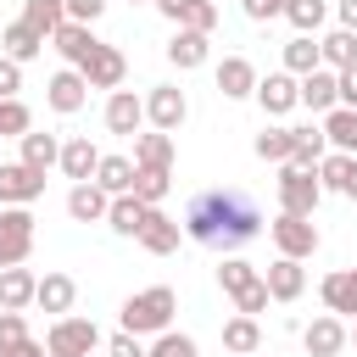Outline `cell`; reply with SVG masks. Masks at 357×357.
I'll return each instance as SVG.
<instances>
[{"instance_id": "cell-1", "label": "cell", "mask_w": 357, "mask_h": 357, "mask_svg": "<svg viewBox=\"0 0 357 357\" xmlns=\"http://www.w3.org/2000/svg\"><path fill=\"white\" fill-rule=\"evenodd\" d=\"M257 229H262V212L245 190H201L184 212V234L195 245H212V251H234Z\"/></svg>"}, {"instance_id": "cell-2", "label": "cell", "mask_w": 357, "mask_h": 357, "mask_svg": "<svg viewBox=\"0 0 357 357\" xmlns=\"http://www.w3.org/2000/svg\"><path fill=\"white\" fill-rule=\"evenodd\" d=\"M173 312H178L173 284H151V290H134L123 301V329L128 335H162V329H173Z\"/></svg>"}, {"instance_id": "cell-3", "label": "cell", "mask_w": 357, "mask_h": 357, "mask_svg": "<svg viewBox=\"0 0 357 357\" xmlns=\"http://www.w3.org/2000/svg\"><path fill=\"white\" fill-rule=\"evenodd\" d=\"M318 201H324V178H318V167L307 173V167L279 162V212L312 218V212H318Z\"/></svg>"}, {"instance_id": "cell-4", "label": "cell", "mask_w": 357, "mask_h": 357, "mask_svg": "<svg viewBox=\"0 0 357 357\" xmlns=\"http://www.w3.org/2000/svg\"><path fill=\"white\" fill-rule=\"evenodd\" d=\"M33 212L28 206H0V268H17V262H28V251H33Z\"/></svg>"}, {"instance_id": "cell-5", "label": "cell", "mask_w": 357, "mask_h": 357, "mask_svg": "<svg viewBox=\"0 0 357 357\" xmlns=\"http://www.w3.org/2000/svg\"><path fill=\"white\" fill-rule=\"evenodd\" d=\"M268 234H273V245H279V257H296V262H307V257L318 251V223H312V218H296V212H279V218L268 223Z\"/></svg>"}, {"instance_id": "cell-6", "label": "cell", "mask_w": 357, "mask_h": 357, "mask_svg": "<svg viewBox=\"0 0 357 357\" xmlns=\"http://www.w3.org/2000/svg\"><path fill=\"white\" fill-rule=\"evenodd\" d=\"M45 346H50V357H89L95 346H100V329L89 324V318H56L50 324V335H45Z\"/></svg>"}, {"instance_id": "cell-7", "label": "cell", "mask_w": 357, "mask_h": 357, "mask_svg": "<svg viewBox=\"0 0 357 357\" xmlns=\"http://www.w3.org/2000/svg\"><path fill=\"white\" fill-rule=\"evenodd\" d=\"M45 195V173L28 162H0V206H33Z\"/></svg>"}, {"instance_id": "cell-8", "label": "cell", "mask_w": 357, "mask_h": 357, "mask_svg": "<svg viewBox=\"0 0 357 357\" xmlns=\"http://www.w3.org/2000/svg\"><path fill=\"white\" fill-rule=\"evenodd\" d=\"M184 117H190V100H184V89H178V84H156V89L145 95V123H151V128L173 134Z\"/></svg>"}, {"instance_id": "cell-9", "label": "cell", "mask_w": 357, "mask_h": 357, "mask_svg": "<svg viewBox=\"0 0 357 357\" xmlns=\"http://www.w3.org/2000/svg\"><path fill=\"white\" fill-rule=\"evenodd\" d=\"M45 100H50V112H61V117H73L84 100H89V78L78 73V67H61L50 84H45Z\"/></svg>"}, {"instance_id": "cell-10", "label": "cell", "mask_w": 357, "mask_h": 357, "mask_svg": "<svg viewBox=\"0 0 357 357\" xmlns=\"http://www.w3.org/2000/svg\"><path fill=\"white\" fill-rule=\"evenodd\" d=\"M257 100H262L268 117H284L290 106H301V78L296 73H268V78H257Z\"/></svg>"}, {"instance_id": "cell-11", "label": "cell", "mask_w": 357, "mask_h": 357, "mask_svg": "<svg viewBox=\"0 0 357 357\" xmlns=\"http://www.w3.org/2000/svg\"><path fill=\"white\" fill-rule=\"evenodd\" d=\"M84 78H89V89H123V78H128V61H123V50L117 45H100L84 67H78Z\"/></svg>"}, {"instance_id": "cell-12", "label": "cell", "mask_w": 357, "mask_h": 357, "mask_svg": "<svg viewBox=\"0 0 357 357\" xmlns=\"http://www.w3.org/2000/svg\"><path fill=\"white\" fill-rule=\"evenodd\" d=\"M106 212H112V195H106L95 178H84V184L67 190V218H73V223H106Z\"/></svg>"}, {"instance_id": "cell-13", "label": "cell", "mask_w": 357, "mask_h": 357, "mask_svg": "<svg viewBox=\"0 0 357 357\" xmlns=\"http://www.w3.org/2000/svg\"><path fill=\"white\" fill-rule=\"evenodd\" d=\"M318 296H324V307H329L335 318H357V268H335V273H324Z\"/></svg>"}, {"instance_id": "cell-14", "label": "cell", "mask_w": 357, "mask_h": 357, "mask_svg": "<svg viewBox=\"0 0 357 357\" xmlns=\"http://www.w3.org/2000/svg\"><path fill=\"white\" fill-rule=\"evenodd\" d=\"M50 45L61 50V61H67V67H84V61L100 50V39L89 33V22H61V28L50 33Z\"/></svg>"}, {"instance_id": "cell-15", "label": "cell", "mask_w": 357, "mask_h": 357, "mask_svg": "<svg viewBox=\"0 0 357 357\" xmlns=\"http://www.w3.org/2000/svg\"><path fill=\"white\" fill-rule=\"evenodd\" d=\"M301 106H312V112H335V106H340V73H335V67H312V73H301Z\"/></svg>"}, {"instance_id": "cell-16", "label": "cell", "mask_w": 357, "mask_h": 357, "mask_svg": "<svg viewBox=\"0 0 357 357\" xmlns=\"http://www.w3.org/2000/svg\"><path fill=\"white\" fill-rule=\"evenodd\" d=\"M346 340H351V335H346V324H340L335 312H324V318H312V324L301 329V346H307V357H335Z\"/></svg>"}, {"instance_id": "cell-17", "label": "cell", "mask_w": 357, "mask_h": 357, "mask_svg": "<svg viewBox=\"0 0 357 357\" xmlns=\"http://www.w3.org/2000/svg\"><path fill=\"white\" fill-rule=\"evenodd\" d=\"M218 95H223V100L257 95V67H251L245 56H223V61H218Z\"/></svg>"}, {"instance_id": "cell-18", "label": "cell", "mask_w": 357, "mask_h": 357, "mask_svg": "<svg viewBox=\"0 0 357 357\" xmlns=\"http://www.w3.org/2000/svg\"><path fill=\"white\" fill-rule=\"evenodd\" d=\"M139 123H145V100L134 95V89H112V100H106V128L112 134H139Z\"/></svg>"}, {"instance_id": "cell-19", "label": "cell", "mask_w": 357, "mask_h": 357, "mask_svg": "<svg viewBox=\"0 0 357 357\" xmlns=\"http://www.w3.org/2000/svg\"><path fill=\"white\" fill-rule=\"evenodd\" d=\"M178 234H184V223H173L162 206H151V218H145V229H139V245H145L151 257H173V251H178Z\"/></svg>"}, {"instance_id": "cell-20", "label": "cell", "mask_w": 357, "mask_h": 357, "mask_svg": "<svg viewBox=\"0 0 357 357\" xmlns=\"http://www.w3.org/2000/svg\"><path fill=\"white\" fill-rule=\"evenodd\" d=\"M262 279H268V296H273V301H296V296L307 290V268H301L296 257H273Z\"/></svg>"}, {"instance_id": "cell-21", "label": "cell", "mask_w": 357, "mask_h": 357, "mask_svg": "<svg viewBox=\"0 0 357 357\" xmlns=\"http://www.w3.org/2000/svg\"><path fill=\"white\" fill-rule=\"evenodd\" d=\"M145 218H151V206L128 190V195H112V212H106V223H112V234H123V240H139V229H145Z\"/></svg>"}, {"instance_id": "cell-22", "label": "cell", "mask_w": 357, "mask_h": 357, "mask_svg": "<svg viewBox=\"0 0 357 357\" xmlns=\"http://www.w3.org/2000/svg\"><path fill=\"white\" fill-rule=\"evenodd\" d=\"M95 167H100V151L89 145V134H73V139L61 145V173H67L73 184H84V178H95Z\"/></svg>"}, {"instance_id": "cell-23", "label": "cell", "mask_w": 357, "mask_h": 357, "mask_svg": "<svg viewBox=\"0 0 357 357\" xmlns=\"http://www.w3.org/2000/svg\"><path fill=\"white\" fill-rule=\"evenodd\" d=\"M73 301H78V284H73V273H45V279H39V296H33V307H45V312L67 318V312H73Z\"/></svg>"}, {"instance_id": "cell-24", "label": "cell", "mask_w": 357, "mask_h": 357, "mask_svg": "<svg viewBox=\"0 0 357 357\" xmlns=\"http://www.w3.org/2000/svg\"><path fill=\"white\" fill-rule=\"evenodd\" d=\"M33 296H39V279L17 262V268H0V307H11V312H22V307H33Z\"/></svg>"}, {"instance_id": "cell-25", "label": "cell", "mask_w": 357, "mask_h": 357, "mask_svg": "<svg viewBox=\"0 0 357 357\" xmlns=\"http://www.w3.org/2000/svg\"><path fill=\"white\" fill-rule=\"evenodd\" d=\"M206 45H212V33H195V28H178V33L167 39V61H173L178 73H190V67H201V61H206Z\"/></svg>"}, {"instance_id": "cell-26", "label": "cell", "mask_w": 357, "mask_h": 357, "mask_svg": "<svg viewBox=\"0 0 357 357\" xmlns=\"http://www.w3.org/2000/svg\"><path fill=\"white\" fill-rule=\"evenodd\" d=\"M0 50H6L11 61H33V56L45 50V33H33V28L17 17V22H6V28H0Z\"/></svg>"}, {"instance_id": "cell-27", "label": "cell", "mask_w": 357, "mask_h": 357, "mask_svg": "<svg viewBox=\"0 0 357 357\" xmlns=\"http://www.w3.org/2000/svg\"><path fill=\"white\" fill-rule=\"evenodd\" d=\"M134 167H173V134H134Z\"/></svg>"}, {"instance_id": "cell-28", "label": "cell", "mask_w": 357, "mask_h": 357, "mask_svg": "<svg viewBox=\"0 0 357 357\" xmlns=\"http://www.w3.org/2000/svg\"><path fill=\"white\" fill-rule=\"evenodd\" d=\"M134 156H100V167H95V184L106 190V195H128L134 190Z\"/></svg>"}, {"instance_id": "cell-29", "label": "cell", "mask_w": 357, "mask_h": 357, "mask_svg": "<svg viewBox=\"0 0 357 357\" xmlns=\"http://www.w3.org/2000/svg\"><path fill=\"white\" fill-rule=\"evenodd\" d=\"M262 346V329H257V318L251 312H234L229 324H223V351H234V357H251Z\"/></svg>"}, {"instance_id": "cell-30", "label": "cell", "mask_w": 357, "mask_h": 357, "mask_svg": "<svg viewBox=\"0 0 357 357\" xmlns=\"http://www.w3.org/2000/svg\"><path fill=\"white\" fill-rule=\"evenodd\" d=\"M324 134H329L335 151L357 156V106H335V112H324Z\"/></svg>"}, {"instance_id": "cell-31", "label": "cell", "mask_w": 357, "mask_h": 357, "mask_svg": "<svg viewBox=\"0 0 357 357\" xmlns=\"http://www.w3.org/2000/svg\"><path fill=\"white\" fill-rule=\"evenodd\" d=\"M22 162H28L33 173H50V167L61 162V139H56V134H33V128H28V134H22Z\"/></svg>"}, {"instance_id": "cell-32", "label": "cell", "mask_w": 357, "mask_h": 357, "mask_svg": "<svg viewBox=\"0 0 357 357\" xmlns=\"http://www.w3.org/2000/svg\"><path fill=\"white\" fill-rule=\"evenodd\" d=\"M22 22L33 28V33H56L61 22H67V0H22Z\"/></svg>"}, {"instance_id": "cell-33", "label": "cell", "mask_w": 357, "mask_h": 357, "mask_svg": "<svg viewBox=\"0 0 357 357\" xmlns=\"http://www.w3.org/2000/svg\"><path fill=\"white\" fill-rule=\"evenodd\" d=\"M318 56H324V67H335V73L351 67V61H357V33H351V28L324 33V39H318Z\"/></svg>"}, {"instance_id": "cell-34", "label": "cell", "mask_w": 357, "mask_h": 357, "mask_svg": "<svg viewBox=\"0 0 357 357\" xmlns=\"http://www.w3.org/2000/svg\"><path fill=\"white\" fill-rule=\"evenodd\" d=\"M324 145H329V134H324V128H312V123H307V128H296V151H290V167H307V173H312V167L324 162Z\"/></svg>"}, {"instance_id": "cell-35", "label": "cell", "mask_w": 357, "mask_h": 357, "mask_svg": "<svg viewBox=\"0 0 357 357\" xmlns=\"http://www.w3.org/2000/svg\"><path fill=\"white\" fill-rule=\"evenodd\" d=\"M218 284H223V290H229V296L240 301V296H245L251 284H262V273H257L251 262H240V257H223V262H218Z\"/></svg>"}, {"instance_id": "cell-36", "label": "cell", "mask_w": 357, "mask_h": 357, "mask_svg": "<svg viewBox=\"0 0 357 357\" xmlns=\"http://www.w3.org/2000/svg\"><path fill=\"white\" fill-rule=\"evenodd\" d=\"M312 67H324V56H318V39L312 33H296L290 45H284V73H312Z\"/></svg>"}, {"instance_id": "cell-37", "label": "cell", "mask_w": 357, "mask_h": 357, "mask_svg": "<svg viewBox=\"0 0 357 357\" xmlns=\"http://www.w3.org/2000/svg\"><path fill=\"white\" fill-rule=\"evenodd\" d=\"M167 190H173V167H139V173H134V195H139L145 206H162Z\"/></svg>"}, {"instance_id": "cell-38", "label": "cell", "mask_w": 357, "mask_h": 357, "mask_svg": "<svg viewBox=\"0 0 357 357\" xmlns=\"http://www.w3.org/2000/svg\"><path fill=\"white\" fill-rule=\"evenodd\" d=\"M251 151H257L262 162H290V151H296V128H262Z\"/></svg>"}, {"instance_id": "cell-39", "label": "cell", "mask_w": 357, "mask_h": 357, "mask_svg": "<svg viewBox=\"0 0 357 357\" xmlns=\"http://www.w3.org/2000/svg\"><path fill=\"white\" fill-rule=\"evenodd\" d=\"M284 17L296 22V33H318V28H324V17H329V6H324V0H290V6H284Z\"/></svg>"}, {"instance_id": "cell-40", "label": "cell", "mask_w": 357, "mask_h": 357, "mask_svg": "<svg viewBox=\"0 0 357 357\" xmlns=\"http://www.w3.org/2000/svg\"><path fill=\"white\" fill-rule=\"evenodd\" d=\"M33 128V117H28V106L11 95V100H0V139H22Z\"/></svg>"}, {"instance_id": "cell-41", "label": "cell", "mask_w": 357, "mask_h": 357, "mask_svg": "<svg viewBox=\"0 0 357 357\" xmlns=\"http://www.w3.org/2000/svg\"><path fill=\"white\" fill-rule=\"evenodd\" d=\"M151 357H201V351H195V340H190V335H178V329H162V335L151 340Z\"/></svg>"}, {"instance_id": "cell-42", "label": "cell", "mask_w": 357, "mask_h": 357, "mask_svg": "<svg viewBox=\"0 0 357 357\" xmlns=\"http://www.w3.org/2000/svg\"><path fill=\"white\" fill-rule=\"evenodd\" d=\"M178 28L212 33V28H218V6H212V0H190V6H184V17H178Z\"/></svg>"}, {"instance_id": "cell-43", "label": "cell", "mask_w": 357, "mask_h": 357, "mask_svg": "<svg viewBox=\"0 0 357 357\" xmlns=\"http://www.w3.org/2000/svg\"><path fill=\"white\" fill-rule=\"evenodd\" d=\"M346 173H351V156H346V151H335V156H324V162H318L324 190H346Z\"/></svg>"}, {"instance_id": "cell-44", "label": "cell", "mask_w": 357, "mask_h": 357, "mask_svg": "<svg viewBox=\"0 0 357 357\" xmlns=\"http://www.w3.org/2000/svg\"><path fill=\"white\" fill-rule=\"evenodd\" d=\"M22 89V61H11L6 50H0V100H11Z\"/></svg>"}, {"instance_id": "cell-45", "label": "cell", "mask_w": 357, "mask_h": 357, "mask_svg": "<svg viewBox=\"0 0 357 357\" xmlns=\"http://www.w3.org/2000/svg\"><path fill=\"white\" fill-rule=\"evenodd\" d=\"M0 357H50V346H45V340H33V335H22V340H6V346H0Z\"/></svg>"}, {"instance_id": "cell-46", "label": "cell", "mask_w": 357, "mask_h": 357, "mask_svg": "<svg viewBox=\"0 0 357 357\" xmlns=\"http://www.w3.org/2000/svg\"><path fill=\"white\" fill-rule=\"evenodd\" d=\"M240 6H245V17H251V22H273V17H284V6H290V0H240Z\"/></svg>"}, {"instance_id": "cell-47", "label": "cell", "mask_w": 357, "mask_h": 357, "mask_svg": "<svg viewBox=\"0 0 357 357\" xmlns=\"http://www.w3.org/2000/svg\"><path fill=\"white\" fill-rule=\"evenodd\" d=\"M106 351H112V357H151V351H145V346H139V335H128V329H117V335H112V346H106Z\"/></svg>"}, {"instance_id": "cell-48", "label": "cell", "mask_w": 357, "mask_h": 357, "mask_svg": "<svg viewBox=\"0 0 357 357\" xmlns=\"http://www.w3.org/2000/svg\"><path fill=\"white\" fill-rule=\"evenodd\" d=\"M28 335V324H22V312H11V307H0V346L6 340H22Z\"/></svg>"}, {"instance_id": "cell-49", "label": "cell", "mask_w": 357, "mask_h": 357, "mask_svg": "<svg viewBox=\"0 0 357 357\" xmlns=\"http://www.w3.org/2000/svg\"><path fill=\"white\" fill-rule=\"evenodd\" d=\"M106 11V0H67V22H95Z\"/></svg>"}, {"instance_id": "cell-50", "label": "cell", "mask_w": 357, "mask_h": 357, "mask_svg": "<svg viewBox=\"0 0 357 357\" xmlns=\"http://www.w3.org/2000/svg\"><path fill=\"white\" fill-rule=\"evenodd\" d=\"M340 106H357V61L340 67Z\"/></svg>"}, {"instance_id": "cell-51", "label": "cell", "mask_w": 357, "mask_h": 357, "mask_svg": "<svg viewBox=\"0 0 357 357\" xmlns=\"http://www.w3.org/2000/svg\"><path fill=\"white\" fill-rule=\"evenodd\" d=\"M184 6H190V0H156V11H162L167 22H178V17H184Z\"/></svg>"}, {"instance_id": "cell-52", "label": "cell", "mask_w": 357, "mask_h": 357, "mask_svg": "<svg viewBox=\"0 0 357 357\" xmlns=\"http://www.w3.org/2000/svg\"><path fill=\"white\" fill-rule=\"evenodd\" d=\"M340 28H351V33H357V0H340Z\"/></svg>"}, {"instance_id": "cell-53", "label": "cell", "mask_w": 357, "mask_h": 357, "mask_svg": "<svg viewBox=\"0 0 357 357\" xmlns=\"http://www.w3.org/2000/svg\"><path fill=\"white\" fill-rule=\"evenodd\" d=\"M346 201H357V156H351V173H346V190H340Z\"/></svg>"}, {"instance_id": "cell-54", "label": "cell", "mask_w": 357, "mask_h": 357, "mask_svg": "<svg viewBox=\"0 0 357 357\" xmlns=\"http://www.w3.org/2000/svg\"><path fill=\"white\" fill-rule=\"evenodd\" d=\"M351 346H357V329H351Z\"/></svg>"}]
</instances>
